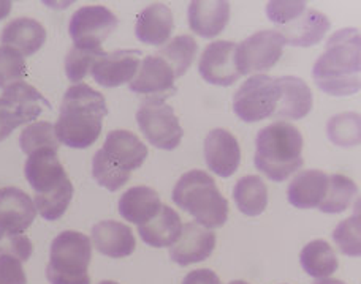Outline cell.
Masks as SVG:
<instances>
[{"label": "cell", "instance_id": "6da1fadb", "mask_svg": "<svg viewBox=\"0 0 361 284\" xmlns=\"http://www.w3.org/2000/svg\"><path fill=\"white\" fill-rule=\"evenodd\" d=\"M361 41L357 29H341L326 41L324 54L314 63L312 77L322 92L349 96L361 87Z\"/></svg>", "mask_w": 361, "mask_h": 284}, {"label": "cell", "instance_id": "7a4b0ae2", "mask_svg": "<svg viewBox=\"0 0 361 284\" xmlns=\"http://www.w3.org/2000/svg\"><path fill=\"white\" fill-rule=\"evenodd\" d=\"M106 114L105 96L85 82L73 84L63 95L56 136L70 148H87L100 138Z\"/></svg>", "mask_w": 361, "mask_h": 284}, {"label": "cell", "instance_id": "3957f363", "mask_svg": "<svg viewBox=\"0 0 361 284\" xmlns=\"http://www.w3.org/2000/svg\"><path fill=\"white\" fill-rule=\"evenodd\" d=\"M302 146V134L293 124L273 122L257 133L255 167L273 182H283L305 163Z\"/></svg>", "mask_w": 361, "mask_h": 284}, {"label": "cell", "instance_id": "277c9868", "mask_svg": "<svg viewBox=\"0 0 361 284\" xmlns=\"http://www.w3.org/2000/svg\"><path fill=\"white\" fill-rule=\"evenodd\" d=\"M147 158V147L127 130L108 133L105 144L92 158V177L108 191H118Z\"/></svg>", "mask_w": 361, "mask_h": 284}, {"label": "cell", "instance_id": "5b68a950", "mask_svg": "<svg viewBox=\"0 0 361 284\" xmlns=\"http://www.w3.org/2000/svg\"><path fill=\"white\" fill-rule=\"evenodd\" d=\"M173 202L190 213L206 229H219L228 219V201L208 172L193 169L180 176L173 188Z\"/></svg>", "mask_w": 361, "mask_h": 284}, {"label": "cell", "instance_id": "8992f818", "mask_svg": "<svg viewBox=\"0 0 361 284\" xmlns=\"http://www.w3.org/2000/svg\"><path fill=\"white\" fill-rule=\"evenodd\" d=\"M92 242L86 234L63 231L51 243L47 278L51 284H90Z\"/></svg>", "mask_w": 361, "mask_h": 284}, {"label": "cell", "instance_id": "52a82bcc", "mask_svg": "<svg viewBox=\"0 0 361 284\" xmlns=\"http://www.w3.org/2000/svg\"><path fill=\"white\" fill-rule=\"evenodd\" d=\"M279 103V82L268 75H254L233 96V111L238 119L247 124L273 117Z\"/></svg>", "mask_w": 361, "mask_h": 284}, {"label": "cell", "instance_id": "ba28073f", "mask_svg": "<svg viewBox=\"0 0 361 284\" xmlns=\"http://www.w3.org/2000/svg\"><path fill=\"white\" fill-rule=\"evenodd\" d=\"M141 133L154 147L175 150L184 136L175 109L162 100H145L137 111Z\"/></svg>", "mask_w": 361, "mask_h": 284}, {"label": "cell", "instance_id": "9c48e42d", "mask_svg": "<svg viewBox=\"0 0 361 284\" xmlns=\"http://www.w3.org/2000/svg\"><path fill=\"white\" fill-rule=\"evenodd\" d=\"M286 40L276 30H260L236 46L240 75H252L273 68L281 60Z\"/></svg>", "mask_w": 361, "mask_h": 284}, {"label": "cell", "instance_id": "30bf717a", "mask_svg": "<svg viewBox=\"0 0 361 284\" xmlns=\"http://www.w3.org/2000/svg\"><path fill=\"white\" fill-rule=\"evenodd\" d=\"M118 27V18L102 5L81 6L73 13L68 24L75 46L102 48V43Z\"/></svg>", "mask_w": 361, "mask_h": 284}, {"label": "cell", "instance_id": "8fae6325", "mask_svg": "<svg viewBox=\"0 0 361 284\" xmlns=\"http://www.w3.org/2000/svg\"><path fill=\"white\" fill-rule=\"evenodd\" d=\"M175 71L157 54L146 56L140 63L137 75L128 84L133 93L146 96V100H162L175 95L178 89L175 86Z\"/></svg>", "mask_w": 361, "mask_h": 284}, {"label": "cell", "instance_id": "7c38bea8", "mask_svg": "<svg viewBox=\"0 0 361 284\" xmlns=\"http://www.w3.org/2000/svg\"><path fill=\"white\" fill-rule=\"evenodd\" d=\"M236 46L238 43L227 40L209 43L198 60L200 76L212 86H233L241 77L236 67Z\"/></svg>", "mask_w": 361, "mask_h": 284}, {"label": "cell", "instance_id": "4fadbf2b", "mask_svg": "<svg viewBox=\"0 0 361 284\" xmlns=\"http://www.w3.org/2000/svg\"><path fill=\"white\" fill-rule=\"evenodd\" d=\"M141 51L137 49H119L114 53H105L94 63L92 77L97 84L103 87L113 89L124 86L137 75L140 68Z\"/></svg>", "mask_w": 361, "mask_h": 284}, {"label": "cell", "instance_id": "5bb4252c", "mask_svg": "<svg viewBox=\"0 0 361 284\" xmlns=\"http://www.w3.org/2000/svg\"><path fill=\"white\" fill-rule=\"evenodd\" d=\"M216 248V234L198 223L183 224L178 240L170 247V257L180 267L206 261Z\"/></svg>", "mask_w": 361, "mask_h": 284}, {"label": "cell", "instance_id": "9a60e30c", "mask_svg": "<svg viewBox=\"0 0 361 284\" xmlns=\"http://www.w3.org/2000/svg\"><path fill=\"white\" fill-rule=\"evenodd\" d=\"M206 164L216 176L228 179L241 163V147L238 139L224 128H216L204 139Z\"/></svg>", "mask_w": 361, "mask_h": 284}, {"label": "cell", "instance_id": "2e32d148", "mask_svg": "<svg viewBox=\"0 0 361 284\" xmlns=\"http://www.w3.org/2000/svg\"><path fill=\"white\" fill-rule=\"evenodd\" d=\"M24 174L35 195H47L68 180L59 155L51 148H42L29 155L24 166Z\"/></svg>", "mask_w": 361, "mask_h": 284}, {"label": "cell", "instance_id": "e0dca14e", "mask_svg": "<svg viewBox=\"0 0 361 284\" xmlns=\"http://www.w3.org/2000/svg\"><path fill=\"white\" fill-rule=\"evenodd\" d=\"M331 27L330 19L322 11L306 8L300 16H296L293 21L286 25L277 27L286 44L298 48H309L320 43L324 37Z\"/></svg>", "mask_w": 361, "mask_h": 284}, {"label": "cell", "instance_id": "ac0fdd59", "mask_svg": "<svg viewBox=\"0 0 361 284\" xmlns=\"http://www.w3.org/2000/svg\"><path fill=\"white\" fill-rule=\"evenodd\" d=\"M90 234H92L90 242L94 248L100 254L113 257V259L130 256L137 248V238H135L130 226L113 221V219L97 223Z\"/></svg>", "mask_w": 361, "mask_h": 284}, {"label": "cell", "instance_id": "d6986e66", "mask_svg": "<svg viewBox=\"0 0 361 284\" xmlns=\"http://www.w3.org/2000/svg\"><path fill=\"white\" fill-rule=\"evenodd\" d=\"M37 217V209L27 193L16 186L0 188V228L24 232Z\"/></svg>", "mask_w": 361, "mask_h": 284}, {"label": "cell", "instance_id": "ffe728a7", "mask_svg": "<svg viewBox=\"0 0 361 284\" xmlns=\"http://www.w3.org/2000/svg\"><path fill=\"white\" fill-rule=\"evenodd\" d=\"M279 82V103L273 114L277 119L300 120L311 112L312 92L307 84L296 76H281Z\"/></svg>", "mask_w": 361, "mask_h": 284}, {"label": "cell", "instance_id": "44dd1931", "mask_svg": "<svg viewBox=\"0 0 361 284\" xmlns=\"http://www.w3.org/2000/svg\"><path fill=\"white\" fill-rule=\"evenodd\" d=\"M230 21V4L224 0H195L189 4V25L203 38L222 34Z\"/></svg>", "mask_w": 361, "mask_h": 284}, {"label": "cell", "instance_id": "7402d4cb", "mask_svg": "<svg viewBox=\"0 0 361 284\" xmlns=\"http://www.w3.org/2000/svg\"><path fill=\"white\" fill-rule=\"evenodd\" d=\"M175 21L173 13L165 4H152L140 13L135 35L143 44L162 46L170 40Z\"/></svg>", "mask_w": 361, "mask_h": 284}, {"label": "cell", "instance_id": "603a6c76", "mask_svg": "<svg viewBox=\"0 0 361 284\" xmlns=\"http://www.w3.org/2000/svg\"><path fill=\"white\" fill-rule=\"evenodd\" d=\"M328 177L330 176L320 169L298 172L288 185V202L296 209H319L326 195Z\"/></svg>", "mask_w": 361, "mask_h": 284}, {"label": "cell", "instance_id": "cb8c5ba5", "mask_svg": "<svg viewBox=\"0 0 361 284\" xmlns=\"http://www.w3.org/2000/svg\"><path fill=\"white\" fill-rule=\"evenodd\" d=\"M0 41L4 46L15 48L24 57H29L42 49L47 41V30L35 19L18 18L5 25Z\"/></svg>", "mask_w": 361, "mask_h": 284}, {"label": "cell", "instance_id": "d4e9b609", "mask_svg": "<svg viewBox=\"0 0 361 284\" xmlns=\"http://www.w3.org/2000/svg\"><path fill=\"white\" fill-rule=\"evenodd\" d=\"M180 231H183V221H180L178 212L164 204L156 217L138 226L141 240L152 248L171 247L179 238Z\"/></svg>", "mask_w": 361, "mask_h": 284}, {"label": "cell", "instance_id": "484cf974", "mask_svg": "<svg viewBox=\"0 0 361 284\" xmlns=\"http://www.w3.org/2000/svg\"><path fill=\"white\" fill-rule=\"evenodd\" d=\"M162 201L156 190L149 186H133L119 199L121 217L133 224H145L157 215Z\"/></svg>", "mask_w": 361, "mask_h": 284}, {"label": "cell", "instance_id": "4316f807", "mask_svg": "<svg viewBox=\"0 0 361 284\" xmlns=\"http://www.w3.org/2000/svg\"><path fill=\"white\" fill-rule=\"evenodd\" d=\"M0 98L13 109L21 125L34 122L44 109L49 108V101L35 87L24 81L6 87Z\"/></svg>", "mask_w": 361, "mask_h": 284}, {"label": "cell", "instance_id": "83f0119b", "mask_svg": "<svg viewBox=\"0 0 361 284\" xmlns=\"http://www.w3.org/2000/svg\"><path fill=\"white\" fill-rule=\"evenodd\" d=\"M300 262L305 272L315 280L330 278L339 267L338 256L330 243L317 238L309 242L300 253Z\"/></svg>", "mask_w": 361, "mask_h": 284}, {"label": "cell", "instance_id": "f1b7e54d", "mask_svg": "<svg viewBox=\"0 0 361 284\" xmlns=\"http://www.w3.org/2000/svg\"><path fill=\"white\" fill-rule=\"evenodd\" d=\"M233 199L244 215L259 217L267 210L268 205L267 183L260 176L243 177L235 185Z\"/></svg>", "mask_w": 361, "mask_h": 284}, {"label": "cell", "instance_id": "f546056e", "mask_svg": "<svg viewBox=\"0 0 361 284\" xmlns=\"http://www.w3.org/2000/svg\"><path fill=\"white\" fill-rule=\"evenodd\" d=\"M198 44L192 35H179L175 37L170 43L159 51L157 56L169 63L175 76L180 77L190 68L193 59L197 57Z\"/></svg>", "mask_w": 361, "mask_h": 284}, {"label": "cell", "instance_id": "4dcf8cb0", "mask_svg": "<svg viewBox=\"0 0 361 284\" xmlns=\"http://www.w3.org/2000/svg\"><path fill=\"white\" fill-rule=\"evenodd\" d=\"M357 185L352 179L333 174L328 177V188L319 210L324 213H341L349 209L353 198L357 196Z\"/></svg>", "mask_w": 361, "mask_h": 284}, {"label": "cell", "instance_id": "1f68e13d", "mask_svg": "<svg viewBox=\"0 0 361 284\" xmlns=\"http://www.w3.org/2000/svg\"><path fill=\"white\" fill-rule=\"evenodd\" d=\"M328 138L334 146L357 147L361 139V122L358 112L336 114L328 120Z\"/></svg>", "mask_w": 361, "mask_h": 284}, {"label": "cell", "instance_id": "d6a6232c", "mask_svg": "<svg viewBox=\"0 0 361 284\" xmlns=\"http://www.w3.org/2000/svg\"><path fill=\"white\" fill-rule=\"evenodd\" d=\"M73 191V183L68 179L67 182H63L47 195H35L34 204L37 213H40V217L48 219V221H56L67 212L70 202H72Z\"/></svg>", "mask_w": 361, "mask_h": 284}, {"label": "cell", "instance_id": "836d02e7", "mask_svg": "<svg viewBox=\"0 0 361 284\" xmlns=\"http://www.w3.org/2000/svg\"><path fill=\"white\" fill-rule=\"evenodd\" d=\"M19 146L21 150L27 155L35 153L42 148H51V150H59L61 142L56 136L54 125L49 122H34L24 128L19 136Z\"/></svg>", "mask_w": 361, "mask_h": 284}, {"label": "cell", "instance_id": "e575fe53", "mask_svg": "<svg viewBox=\"0 0 361 284\" xmlns=\"http://www.w3.org/2000/svg\"><path fill=\"white\" fill-rule=\"evenodd\" d=\"M105 54L102 48L75 46L66 57V75L73 84H80L90 73L94 63Z\"/></svg>", "mask_w": 361, "mask_h": 284}, {"label": "cell", "instance_id": "d590c367", "mask_svg": "<svg viewBox=\"0 0 361 284\" xmlns=\"http://www.w3.org/2000/svg\"><path fill=\"white\" fill-rule=\"evenodd\" d=\"M361 221L360 212L353 213L350 218L344 219L333 231V240L338 245L339 251L345 256L358 257L361 254Z\"/></svg>", "mask_w": 361, "mask_h": 284}, {"label": "cell", "instance_id": "8d00e7d4", "mask_svg": "<svg viewBox=\"0 0 361 284\" xmlns=\"http://www.w3.org/2000/svg\"><path fill=\"white\" fill-rule=\"evenodd\" d=\"M25 76L24 56L11 46H0V89L21 82Z\"/></svg>", "mask_w": 361, "mask_h": 284}, {"label": "cell", "instance_id": "74e56055", "mask_svg": "<svg viewBox=\"0 0 361 284\" xmlns=\"http://www.w3.org/2000/svg\"><path fill=\"white\" fill-rule=\"evenodd\" d=\"M32 251L34 247L27 235H24L23 232L0 228V256H13L25 262L30 259Z\"/></svg>", "mask_w": 361, "mask_h": 284}, {"label": "cell", "instance_id": "f35d334b", "mask_svg": "<svg viewBox=\"0 0 361 284\" xmlns=\"http://www.w3.org/2000/svg\"><path fill=\"white\" fill-rule=\"evenodd\" d=\"M306 8V2H298V0H274V2H269L267 5V16L271 22L281 27V25L293 21Z\"/></svg>", "mask_w": 361, "mask_h": 284}, {"label": "cell", "instance_id": "ab89813d", "mask_svg": "<svg viewBox=\"0 0 361 284\" xmlns=\"http://www.w3.org/2000/svg\"><path fill=\"white\" fill-rule=\"evenodd\" d=\"M0 284H27L21 261L13 256H0Z\"/></svg>", "mask_w": 361, "mask_h": 284}, {"label": "cell", "instance_id": "60d3db41", "mask_svg": "<svg viewBox=\"0 0 361 284\" xmlns=\"http://www.w3.org/2000/svg\"><path fill=\"white\" fill-rule=\"evenodd\" d=\"M18 127H21V122L18 120L13 109L0 98V142L8 138Z\"/></svg>", "mask_w": 361, "mask_h": 284}, {"label": "cell", "instance_id": "b9f144b4", "mask_svg": "<svg viewBox=\"0 0 361 284\" xmlns=\"http://www.w3.org/2000/svg\"><path fill=\"white\" fill-rule=\"evenodd\" d=\"M183 284H221V278L211 269H198L187 273Z\"/></svg>", "mask_w": 361, "mask_h": 284}, {"label": "cell", "instance_id": "7bdbcfd3", "mask_svg": "<svg viewBox=\"0 0 361 284\" xmlns=\"http://www.w3.org/2000/svg\"><path fill=\"white\" fill-rule=\"evenodd\" d=\"M11 6H13V4L10 2V0H0V21L5 18H8Z\"/></svg>", "mask_w": 361, "mask_h": 284}, {"label": "cell", "instance_id": "ee69618b", "mask_svg": "<svg viewBox=\"0 0 361 284\" xmlns=\"http://www.w3.org/2000/svg\"><path fill=\"white\" fill-rule=\"evenodd\" d=\"M314 284H345V283L341 280H334V278H322V280L315 281Z\"/></svg>", "mask_w": 361, "mask_h": 284}, {"label": "cell", "instance_id": "f6af8a7d", "mask_svg": "<svg viewBox=\"0 0 361 284\" xmlns=\"http://www.w3.org/2000/svg\"><path fill=\"white\" fill-rule=\"evenodd\" d=\"M228 284H249V283L247 281H241V280H235V281H231Z\"/></svg>", "mask_w": 361, "mask_h": 284}, {"label": "cell", "instance_id": "bcb514c9", "mask_svg": "<svg viewBox=\"0 0 361 284\" xmlns=\"http://www.w3.org/2000/svg\"><path fill=\"white\" fill-rule=\"evenodd\" d=\"M99 284H119V283H116V281H111V280H106V281H100Z\"/></svg>", "mask_w": 361, "mask_h": 284}]
</instances>
